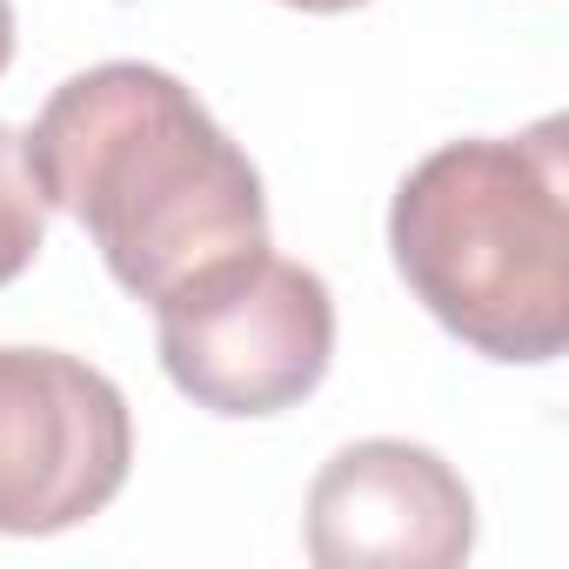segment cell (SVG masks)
<instances>
[{"label": "cell", "instance_id": "cell-1", "mask_svg": "<svg viewBox=\"0 0 569 569\" xmlns=\"http://www.w3.org/2000/svg\"><path fill=\"white\" fill-rule=\"evenodd\" d=\"M21 154L41 201L88 228L134 302H161L208 261L268 241L254 161L168 68L101 61L61 81Z\"/></svg>", "mask_w": 569, "mask_h": 569}, {"label": "cell", "instance_id": "cell-6", "mask_svg": "<svg viewBox=\"0 0 569 569\" xmlns=\"http://www.w3.org/2000/svg\"><path fill=\"white\" fill-rule=\"evenodd\" d=\"M48 248V201L28 174V154H21V134L0 121V289Z\"/></svg>", "mask_w": 569, "mask_h": 569}, {"label": "cell", "instance_id": "cell-3", "mask_svg": "<svg viewBox=\"0 0 569 569\" xmlns=\"http://www.w3.org/2000/svg\"><path fill=\"white\" fill-rule=\"evenodd\" d=\"M168 382L208 416H281L336 362V296L289 254L241 248L154 302Z\"/></svg>", "mask_w": 569, "mask_h": 569}, {"label": "cell", "instance_id": "cell-8", "mask_svg": "<svg viewBox=\"0 0 569 569\" xmlns=\"http://www.w3.org/2000/svg\"><path fill=\"white\" fill-rule=\"evenodd\" d=\"M8 61H14V8L0 0V74H8Z\"/></svg>", "mask_w": 569, "mask_h": 569}, {"label": "cell", "instance_id": "cell-2", "mask_svg": "<svg viewBox=\"0 0 569 569\" xmlns=\"http://www.w3.org/2000/svg\"><path fill=\"white\" fill-rule=\"evenodd\" d=\"M389 254L476 356L556 362L569 349V121L422 154L389 201Z\"/></svg>", "mask_w": 569, "mask_h": 569}, {"label": "cell", "instance_id": "cell-4", "mask_svg": "<svg viewBox=\"0 0 569 569\" xmlns=\"http://www.w3.org/2000/svg\"><path fill=\"white\" fill-rule=\"evenodd\" d=\"M134 462L128 396L81 356L0 349V536L101 516Z\"/></svg>", "mask_w": 569, "mask_h": 569}, {"label": "cell", "instance_id": "cell-7", "mask_svg": "<svg viewBox=\"0 0 569 569\" xmlns=\"http://www.w3.org/2000/svg\"><path fill=\"white\" fill-rule=\"evenodd\" d=\"M281 8H302V14H349V8H369V0H281Z\"/></svg>", "mask_w": 569, "mask_h": 569}, {"label": "cell", "instance_id": "cell-5", "mask_svg": "<svg viewBox=\"0 0 569 569\" xmlns=\"http://www.w3.org/2000/svg\"><path fill=\"white\" fill-rule=\"evenodd\" d=\"M469 549L476 496L422 442H349L309 489V556L322 569H456Z\"/></svg>", "mask_w": 569, "mask_h": 569}]
</instances>
